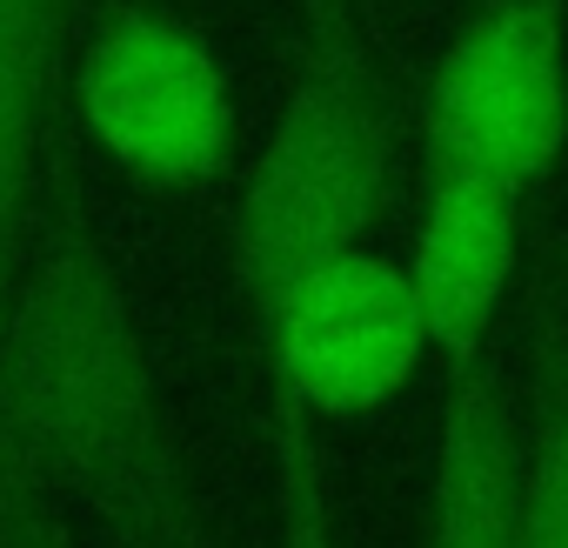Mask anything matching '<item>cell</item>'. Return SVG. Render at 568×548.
<instances>
[{
  "mask_svg": "<svg viewBox=\"0 0 568 548\" xmlns=\"http://www.w3.org/2000/svg\"><path fill=\"white\" fill-rule=\"evenodd\" d=\"M0 402L21 468L54 508L88 495L134 548H207L128 282L68 168L48 181L8 308Z\"/></svg>",
  "mask_w": 568,
  "mask_h": 548,
  "instance_id": "cell-1",
  "label": "cell"
},
{
  "mask_svg": "<svg viewBox=\"0 0 568 548\" xmlns=\"http://www.w3.org/2000/svg\"><path fill=\"white\" fill-rule=\"evenodd\" d=\"M288 88L234 201V288L247 328L322 261L362 247L402 148V88L388 74L368 0H288Z\"/></svg>",
  "mask_w": 568,
  "mask_h": 548,
  "instance_id": "cell-2",
  "label": "cell"
},
{
  "mask_svg": "<svg viewBox=\"0 0 568 548\" xmlns=\"http://www.w3.org/2000/svg\"><path fill=\"white\" fill-rule=\"evenodd\" d=\"M528 415L515 461V548H568V274L541 288L528 335Z\"/></svg>",
  "mask_w": 568,
  "mask_h": 548,
  "instance_id": "cell-9",
  "label": "cell"
},
{
  "mask_svg": "<svg viewBox=\"0 0 568 548\" xmlns=\"http://www.w3.org/2000/svg\"><path fill=\"white\" fill-rule=\"evenodd\" d=\"M81 128L141 187H207L234 154V81L201 28L161 8H114L74 61Z\"/></svg>",
  "mask_w": 568,
  "mask_h": 548,
  "instance_id": "cell-5",
  "label": "cell"
},
{
  "mask_svg": "<svg viewBox=\"0 0 568 548\" xmlns=\"http://www.w3.org/2000/svg\"><path fill=\"white\" fill-rule=\"evenodd\" d=\"M402 267L428 322V348L448 362V375L468 368L495 342L501 302L521 267V187L462 168H428L415 247Z\"/></svg>",
  "mask_w": 568,
  "mask_h": 548,
  "instance_id": "cell-7",
  "label": "cell"
},
{
  "mask_svg": "<svg viewBox=\"0 0 568 548\" xmlns=\"http://www.w3.org/2000/svg\"><path fill=\"white\" fill-rule=\"evenodd\" d=\"M415 114L428 168L541 187L568 154V0H475Z\"/></svg>",
  "mask_w": 568,
  "mask_h": 548,
  "instance_id": "cell-4",
  "label": "cell"
},
{
  "mask_svg": "<svg viewBox=\"0 0 568 548\" xmlns=\"http://www.w3.org/2000/svg\"><path fill=\"white\" fill-rule=\"evenodd\" d=\"M94 21L101 0H0V362H8V308L28 267V241L61 168V108L74 94V61ZM0 548H68L61 508L14 455L8 402H0Z\"/></svg>",
  "mask_w": 568,
  "mask_h": 548,
  "instance_id": "cell-6",
  "label": "cell"
},
{
  "mask_svg": "<svg viewBox=\"0 0 568 548\" xmlns=\"http://www.w3.org/2000/svg\"><path fill=\"white\" fill-rule=\"evenodd\" d=\"M515 461H521V408L495 342L455 368L442 442H435V495H428V548H515Z\"/></svg>",
  "mask_w": 568,
  "mask_h": 548,
  "instance_id": "cell-8",
  "label": "cell"
},
{
  "mask_svg": "<svg viewBox=\"0 0 568 548\" xmlns=\"http://www.w3.org/2000/svg\"><path fill=\"white\" fill-rule=\"evenodd\" d=\"M254 355L267 375V402H274L281 515L328 521L322 468H315V422L388 408L435 355L422 302L408 288V267L368 247L322 261L308 282H295L254 322Z\"/></svg>",
  "mask_w": 568,
  "mask_h": 548,
  "instance_id": "cell-3",
  "label": "cell"
}]
</instances>
